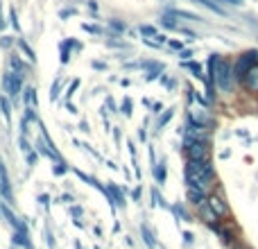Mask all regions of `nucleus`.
<instances>
[{
  "label": "nucleus",
  "mask_w": 258,
  "mask_h": 249,
  "mask_svg": "<svg viewBox=\"0 0 258 249\" xmlns=\"http://www.w3.org/2000/svg\"><path fill=\"white\" fill-rule=\"evenodd\" d=\"M183 181L186 188H195V191L204 193H213L218 174H215V165L211 159H202V161H186L183 165Z\"/></svg>",
  "instance_id": "f257e3e1"
},
{
  "label": "nucleus",
  "mask_w": 258,
  "mask_h": 249,
  "mask_svg": "<svg viewBox=\"0 0 258 249\" xmlns=\"http://www.w3.org/2000/svg\"><path fill=\"white\" fill-rule=\"evenodd\" d=\"M215 86L222 93H233L236 89V80H233V61L227 57L218 59V66H215Z\"/></svg>",
  "instance_id": "f03ea898"
},
{
  "label": "nucleus",
  "mask_w": 258,
  "mask_h": 249,
  "mask_svg": "<svg viewBox=\"0 0 258 249\" xmlns=\"http://www.w3.org/2000/svg\"><path fill=\"white\" fill-rule=\"evenodd\" d=\"M256 64H258V50L256 48L245 50V52H240L236 59H233V80H236L238 86L242 84V80L247 77V73H249Z\"/></svg>",
  "instance_id": "7ed1b4c3"
},
{
  "label": "nucleus",
  "mask_w": 258,
  "mask_h": 249,
  "mask_svg": "<svg viewBox=\"0 0 258 249\" xmlns=\"http://www.w3.org/2000/svg\"><path fill=\"white\" fill-rule=\"evenodd\" d=\"M183 156L186 161L211 159V141H183Z\"/></svg>",
  "instance_id": "20e7f679"
},
{
  "label": "nucleus",
  "mask_w": 258,
  "mask_h": 249,
  "mask_svg": "<svg viewBox=\"0 0 258 249\" xmlns=\"http://www.w3.org/2000/svg\"><path fill=\"white\" fill-rule=\"evenodd\" d=\"M23 80H25V75H18V73H14V71H7L3 75V91L7 93L9 100H14V102L21 98L23 89H25V86H23Z\"/></svg>",
  "instance_id": "39448f33"
},
{
  "label": "nucleus",
  "mask_w": 258,
  "mask_h": 249,
  "mask_svg": "<svg viewBox=\"0 0 258 249\" xmlns=\"http://www.w3.org/2000/svg\"><path fill=\"white\" fill-rule=\"evenodd\" d=\"M186 118L195 120L197 125H204V127H209V129H215V127H218L215 118L211 116V111H206V109H188Z\"/></svg>",
  "instance_id": "423d86ee"
},
{
  "label": "nucleus",
  "mask_w": 258,
  "mask_h": 249,
  "mask_svg": "<svg viewBox=\"0 0 258 249\" xmlns=\"http://www.w3.org/2000/svg\"><path fill=\"white\" fill-rule=\"evenodd\" d=\"M104 197L111 202L113 209H116V206H118V209H122V206L127 204V202H125V193H122L113 181H107V193H104Z\"/></svg>",
  "instance_id": "0eeeda50"
},
{
  "label": "nucleus",
  "mask_w": 258,
  "mask_h": 249,
  "mask_svg": "<svg viewBox=\"0 0 258 249\" xmlns=\"http://www.w3.org/2000/svg\"><path fill=\"white\" fill-rule=\"evenodd\" d=\"M80 50H82V45L77 43L75 39H63L61 43H59V52H61V64H63V66L71 61L73 52H80Z\"/></svg>",
  "instance_id": "6e6552de"
},
{
  "label": "nucleus",
  "mask_w": 258,
  "mask_h": 249,
  "mask_svg": "<svg viewBox=\"0 0 258 249\" xmlns=\"http://www.w3.org/2000/svg\"><path fill=\"white\" fill-rule=\"evenodd\" d=\"M206 202H209V206L215 211V215H218V218H227V215H229V206H227V202H224L222 197L218 195V193H209Z\"/></svg>",
  "instance_id": "1a4fd4ad"
},
{
  "label": "nucleus",
  "mask_w": 258,
  "mask_h": 249,
  "mask_svg": "<svg viewBox=\"0 0 258 249\" xmlns=\"http://www.w3.org/2000/svg\"><path fill=\"white\" fill-rule=\"evenodd\" d=\"M242 89H245V93L249 95H258V64L254 68H251L249 73H247V77L242 80Z\"/></svg>",
  "instance_id": "9d476101"
},
{
  "label": "nucleus",
  "mask_w": 258,
  "mask_h": 249,
  "mask_svg": "<svg viewBox=\"0 0 258 249\" xmlns=\"http://www.w3.org/2000/svg\"><path fill=\"white\" fill-rule=\"evenodd\" d=\"M0 195H3L7 202H12V200H14V195H12V186H9V177H7V170H5L3 159H0Z\"/></svg>",
  "instance_id": "9b49d317"
},
{
  "label": "nucleus",
  "mask_w": 258,
  "mask_h": 249,
  "mask_svg": "<svg viewBox=\"0 0 258 249\" xmlns=\"http://www.w3.org/2000/svg\"><path fill=\"white\" fill-rule=\"evenodd\" d=\"M197 213H200L202 218H204V222L209 224V227H213V224H218V222H220V218L215 215V211L209 206V202H202V204L197 206Z\"/></svg>",
  "instance_id": "f8f14e48"
},
{
  "label": "nucleus",
  "mask_w": 258,
  "mask_h": 249,
  "mask_svg": "<svg viewBox=\"0 0 258 249\" xmlns=\"http://www.w3.org/2000/svg\"><path fill=\"white\" fill-rule=\"evenodd\" d=\"M27 64L21 59V54H12L9 57V71H14V73H18V75H25L27 73Z\"/></svg>",
  "instance_id": "ddd939ff"
},
{
  "label": "nucleus",
  "mask_w": 258,
  "mask_h": 249,
  "mask_svg": "<svg viewBox=\"0 0 258 249\" xmlns=\"http://www.w3.org/2000/svg\"><path fill=\"white\" fill-rule=\"evenodd\" d=\"M152 172H154L156 183H165V177H168V168H165V159H161L159 163H154V168H152Z\"/></svg>",
  "instance_id": "4468645a"
},
{
  "label": "nucleus",
  "mask_w": 258,
  "mask_h": 249,
  "mask_svg": "<svg viewBox=\"0 0 258 249\" xmlns=\"http://www.w3.org/2000/svg\"><path fill=\"white\" fill-rule=\"evenodd\" d=\"M206 197H209V195H204V193L195 191V188H186V200L190 202L192 206H200L202 202H206Z\"/></svg>",
  "instance_id": "2eb2a0df"
},
{
  "label": "nucleus",
  "mask_w": 258,
  "mask_h": 249,
  "mask_svg": "<svg viewBox=\"0 0 258 249\" xmlns=\"http://www.w3.org/2000/svg\"><path fill=\"white\" fill-rule=\"evenodd\" d=\"M23 102H25V107H36V89L34 86H25V89H23Z\"/></svg>",
  "instance_id": "dca6fc26"
},
{
  "label": "nucleus",
  "mask_w": 258,
  "mask_h": 249,
  "mask_svg": "<svg viewBox=\"0 0 258 249\" xmlns=\"http://www.w3.org/2000/svg\"><path fill=\"white\" fill-rule=\"evenodd\" d=\"M168 14H172L174 18H186V21H202V16H197V14L192 12H186V9H168Z\"/></svg>",
  "instance_id": "f3484780"
},
{
  "label": "nucleus",
  "mask_w": 258,
  "mask_h": 249,
  "mask_svg": "<svg viewBox=\"0 0 258 249\" xmlns=\"http://www.w3.org/2000/svg\"><path fill=\"white\" fill-rule=\"evenodd\" d=\"M16 45H18V48L23 50V54H25V59H27V61H30V64H34V61H36V52H34V50L30 48V45H27V41H23V39H16Z\"/></svg>",
  "instance_id": "a211bd4d"
},
{
  "label": "nucleus",
  "mask_w": 258,
  "mask_h": 249,
  "mask_svg": "<svg viewBox=\"0 0 258 249\" xmlns=\"http://www.w3.org/2000/svg\"><path fill=\"white\" fill-rule=\"evenodd\" d=\"M141 236H143V240H145V245L150 247V249H154V247H156L154 233L150 231V227H147V224H143V227H141Z\"/></svg>",
  "instance_id": "6ab92c4d"
},
{
  "label": "nucleus",
  "mask_w": 258,
  "mask_h": 249,
  "mask_svg": "<svg viewBox=\"0 0 258 249\" xmlns=\"http://www.w3.org/2000/svg\"><path fill=\"white\" fill-rule=\"evenodd\" d=\"M172 116H174V109H165L163 116H159V120H156V132H161V129H163L165 125L172 120Z\"/></svg>",
  "instance_id": "aec40b11"
},
{
  "label": "nucleus",
  "mask_w": 258,
  "mask_h": 249,
  "mask_svg": "<svg viewBox=\"0 0 258 249\" xmlns=\"http://www.w3.org/2000/svg\"><path fill=\"white\" fill-rule=\"evenodd\" d=\"M61 86H63V80H61V77H57V80H54V84L50 86V100H52V102L59 98V95H61Z\"/></svg>",
  "instance_id": "412c9836"
},
{
  "label": "nucleus",
  "mask_w": 258,
  "mask_h": 249,
  "mask_svg": "<svg viewBox=\"0 0 258 249\" xmlns=\"http://www.w3.org/2000/svg\"><path fill=\"white\" fill-rule=\"evenodd\" d=\"M138 32H141L143 39H154V36L159 34V30H156L154 25H141L138 27Z\"/></svg>",
  "instance_id": "4be33fe9"
},
{
  "label": "nucleus",
  "mask_w": 258,
  "mask_h": 249,
  "mask_svg": "<svg viewBox=\"0 0 258 249\" xmlns=\"http://www.w3.org/2000/svg\"><path fill=\"white\" fill-rule=\"evenodd\" d=\"M109 27H111L116 34H125V32H127V23L125 21H118V18H111V21H109Z\"/></svg>",
  "instance_id": "5701e85b"
},
{
  "label": "nucleus",
  "mask_w": 258,
  "mask_h": 249,
  "mask_svg": "<svg viewBox=\"0 0 258 249\" xmlns=\"http://www.w3.org/2000/svg\"><path fill=\"white\" fill-rule=\"evenodd\" d=\"M0 109H3L5 120H12V107H9V98H7V95H0Z\"/></svg>",
  "instance_id": "b1692460"
},
{
  "label": "nucleus",
  "mask_w": 258,
  "mask_h": 249,
  "mask_svg": "<svg viewBox=\"0 0 258 249\" xmlns=\"http://www.w3.org/2000/svg\"><path fill=\"white\" fill-rule=\"evenodd\" d=\"M82 30L89 32V34H104V30L100 25H93V23H82Z\"/></svg>",
  "instance_id": "393cba45"
},
{
  "label": "nucleus",
  "mask_w": 258,
  "mask_h": 249,
  "mask_svg": "<svg viewBox=\"0 0 258 249\" xmlns=\"http://www.w3.org/2000/svg\"><path fill=\"white\" fill-rule=\"evenodd\" d=\"M132 109H134V102H132V98H125L122 100V104H120V113L122 116H132Z\"/></svg>",
  "instance_id": "a878e982"
},
{
  "label": "nucleus",
  "mask_w": 258,
  "mask_h": 249,
  "mask_svg": "<svg viewBox=\"0 0 258 249\" xmlns=\"http://www.w3.org/2000/svg\"><path fill=\"white\" fill-rule=\"evenodd\" d=\"M80 89V80H73V84L66 89V100H71L73 95H75V91Z\"/></svg>",
  "instance_id": "bb28decb"
},
{
  "label": "nucleus",
  "mask_w": 258,
  "mask_h": 249,
  "mask_svg": "<svg viewBox=\"0 0 258 249\" xmlns=\"http://www.w3.org/2000/svg\"><path fill=\"white\" fill-rule=\"evenodd\" d=\"M68 170H71V168H68V165L63 163V161H59V163L54 165V174H57V177H61V174H66Z\"/></svg>",
  "instance_id": "cd10ccee"
},
{
  "label": "nucleus",
  "mask_w": 258,
  "mask_h": 249,
  "mask_svg": "<svg viewBox=\"0 0 258 249\" xmlns=\"http://www.w3.org/2000/svg\"><path fill=\"white\" fill-rule=\"evenodd\" d=\"M25 156H27V165H32V168H34V165H36V161H39V154L30 150V152H27Z\"/></svg>",
  "instance_id": "c85d7f7f"
},
{
  "label": "nucleus",
  "mask_w": 258,
  "mask_h": 249,
  "mask_svg": "<svg viewBox=\"0 0 258 249\" xmlns=\"http://www.w3.org/2000/svg\"><path fill=\"white\" fill-rule=\"evenodd\" d=\"M192 54H195V50H186V48H183L181 52H179V57H181V61H188V59H192Z\"/></svg>",
  "instance_id": "c756f323"
},
{
  "label": "nucleus",
  "mask_w": 258,
  "mask_h": 249,
  "mask_svg": "<svg viewBox=\"0 0 258 249\" xmlns=\"http://www.w3.org/2000/svg\"><path fill=\"white\" fill-rule=\"evenodd\" d=\"M9 23H12L14 30H18V16H16V9H12V12H9Z\"/></svg>",
  "instance_id": "7c9ffc66"
},
{
  "label": "nucleus",
  "mask_w": 258,
  "mask_h": 249,
  "mask_svg": "<svg viewBox=\"0 0 258 249\" xmlns=\"http://www.w3.org/2000/svg\"><path fill=\"white\" fill-rule=\"evenodd\" d=\"M222 5H229V7H242L245 5V0H220Z\"/></svg>",
  "instance_id": "2f4dec72"
},
{
  "label": "nucleus",
  "mask_w": 258,
  "mask_h": 249,
  "mask_svg": "<svg viewBox=\"0 0 258 249\" xmlns=\"http://www.w3.org/2000/svg\"><path fill=\"white\" fill-rule=\"evenodd\" d=\"M168 48H172V50H177V52H181V50H183V43H181V41H168Z\"/></svg>",
  "instance_id": "473e14b6"
},
{
  "label": "nucleus",
  "mask_w": 258,
  "mask_h": 249,
  "mask_svg": "<svg viewBox=\"0 0 258 249\" xmlns=\"http://www.w3.org/2000/svg\"><path fill=\"white\" fill-rule=\"evenodd\" d=\"M93 68H95V71H107V64H102V61H93Z\"/></svg>",
  "instance_id": "72a5a7b5"
},
{
  "label": "nucleus",
  "mask_w": 258,
  "mask_h": 249,
  "mask_svg": "<svg viewBox=\"0 0 258 249\" xmlns=\"http://www.w3.org/2000/svg\"><path fill=\"white\" fill-rule=\"evenodd\" d=\"M138 138H141V141H145L147 138V132H145V125H143L141 129H138Z\"/></svg>",
  "instance_id": "f704fd0d"
},
{
  "label": "nucleus",
  "mask_w": 258,
  "mask_h": 249,
  "mask_svg": "<svg viewBox=\"0 0 258 249\" xmlns=\"http://www.w3.org/2000/svg\"><path fill=\"white\" fill-rule=\"evenodd\" d=\"M0 45H3V48H9V45H12V39H9V36H3V41H0Z\"/></svg>",
  "instance_id": "c9c22d12"
},
{
  "label": "nucleus",
  "mask_w": 258,
  "mask_h": 249,
  "mask_svg": "<svg viewBox=\"0 0 258 249\" xmlns=\"http://www.w3.org/2000/svg\"><path fill=\"white\" fill-rule=\"evenodd\" d=\"M152 109H154V113H161V111H163V104H161V102H154V104H152Z\"/></svg>",
  "instance_id": "e433bc0d"
},
{
  "label": "nucleus",
  "mask_w": 258,
  "mask_h": 249,
  "mask_svg": "<svg viewBox=\"0 0 258 249\" xmlns=\"http://www.w3.org/2000/svg\"><path fill=\"white\" fill-rule=\"evenodd\" d=\"M66 109H68V111H71V113H75V111H77V109H75V104H73L71 100H66Z\"/></svg>",
  "instance_id": "4c0bfd02"
},
{
  "label": "nucleus",
  "mask_w": 258,
  "mask_h": 249,
  "mask_svg": "<svg viewBox=\"0 0 258 249\" xmlns=\"http://www.w3.org/2000/svg\"><path fill=\"white\" fill-rule=\"evenodd\" d=\"M71 213L75 215V218H80V215H82V209H80V206H73V209H71Z\"/></svg>",
  "instance_id": "58836bf2"
},
{
  "label": "nucleus",
  "mask_w": 258,
  "mask_h": 249,
  "mask_svg": "<svg viewBox=\"0 0 258 249\" xmlns=\"http://www.w3.org/2000/svg\"><path fill=\"white\" fill-rule=\"evenodd\" d=\"M132 197H134V202H138V200H141V188H136V191L132 193Z\"/></svg>",
  "instance_id": "ea45409f"
},
{
  "label": "nucleus",
  "mask_w": 258,
  "mask_h": 249,
  "mask_svg": "<svg viewBox=\"0 0 258 249\" xmlns=\"http://www.w3.org/2000/svg\"><path fill=\"white\" fill-rule=\"evenodd\" d=\"M71 14H75V9H63V12H61V18H68Z\"/></svg>",
  "instance_id": "a19ab883"
},
{
  "label": "nucleus",
  "mask_w": 258,
  "mask_h": 249,
  "mask_svg": "<svg viewBox=\"0 0 258 249\" xmlns=\"http://www.w3.org/2000/svg\"><path fill=\"white\" fill-rule=\"evenodd\" d=\"M183 240H186V245H190V242H192V233H183Z\"/></svg>",
  "instance_id": "79ce46f5"
},
{
  "label": "nucleus",
  "mask_w": 258,
  "mask_h": 249,
  "mask_svg": "<svg viewBox=\"0 0 258 249\" xmlns=\"http://www.w3.org/2000/svg\"><path fill=\"white\" fill-rule=\"evenodd\" d=\"M5 25H7V21H5V16H3V12H0V30H5Z\"/></svg>",
  "instance_id": "37998d69"
},
{
  "label": "nucleus",
  "mask_w": 258,
  "mask_h": 249,
  "mask_svg": "<svg viewBox=\"0 0 258 249\" xmlns=\"http://www.w3.org/2000/svg\"><path fill=\"white\" fill-rule=\"evenodd\" d=\"M89 7L93 9V12H98V5H95V0H89Z\"/></svg>",
  "instance_id": "c03bdc74"
}]
</instances>
